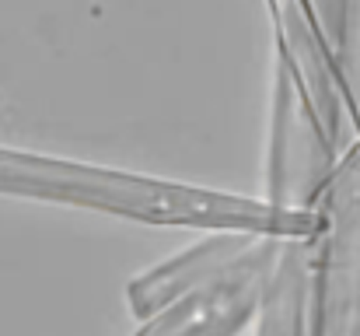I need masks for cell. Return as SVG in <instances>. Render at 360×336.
Here are the masks:
<instances>
[{
  "mask_svg": "<svg viewBox=\"0 0 360 336\" xmlns=\"http://www.w3.org/2000/svg\"><path fill=\"white\" fill-rule=\"evenodd\" d=\"M252 231H224L196 249H189L186 256L158 266L154 273L140 277L129 284V305H133V316L147 319L154 312H161L165 305H172L175 298H182L186 291L200 287L203 280H210L217 270H224L231 259H238L241 252L252 245Z\"/></svg>",
  "mask_w": 360,
  "mask_h": 336,
  "instance_id": "cell-5",
  "label": "cell"
},
{
  "mask_svg": "<svg viewBox=\"0 0 360 336\" xmlns=\"http://www.w3.org/2000/svg\"><path fill=\"white\" fill-rule=\"evenodd\" d=\"M280 235H255L252 245L200 287L147 316L133 336H238L262 312V294L280 256Z\"/></svg>",
  "mask_w": 360,
  "mask_h": 336,
  "instance_id": "cell-3",
  "label": "cell"
},
{
  "mask_svg": "<svg viewBox=\"0 0 360 336\" xmlns=\"http://www.w3.org/2000/svg\"><path fill=\"white\" fill-rule=\"evenodd\" d=\"M308 336H360V140L319 197Z\"/></svg>",
  "mask_w": 360,
  "mask_h": 336,
  "instance_id": "cell-2",
  "label": "cell"
},
{
  "mask_svg": "<svg viewBox=\"0 0 360 336\" xmlns=\"http://www.w3.org/2000/svg\"><path fill=\"white\" fill-rule=\"evenodd\" d=\"M336 172V147L329 144L297 74L280 60L276 112H273V151H269V204L315 211Z\"/></svg>",
  "mask_w": 360,
  "mask_h": 336,
  "instance_id": "cell-4",
  "label": "cell"
},
{
  "mask_svg": "<svg viewBox=\"0 0 360 336\" xmlns=\"http://www.w3.org/2000/svg\"><path fill=\"white\" fill-rule=\"evenodd\" d=\"M311 238H283L262 294L259 336H308V291H311Z\"/></svg>",
  "mask_w": 360,
  "mask_h": 336,
  "instance_id": "cell-6",
  "label": "cell"
},
{
  "mask_svg": "<svg viewBox=\"0 0 360 336\" xmlns=\"http://www.w3.org/2000/svg\"><path fill=\"white\" fill-rule=\"evenodd\" d=\"M311 14L340 67L350 109L360 126V0H311Z\"/></svg>",
  "mask_w": 360,
  "mask_h": 336,
  "instance_id": "cell-7",
  "label": "cell"
},
{
  "mask_svg": "<svg viewBox=\"0 0 360 336\" xmlns=\"http://www.w3.org/2000/svg\"><path fill=\"white\" fill-rule=\"evenodd\" d=\"M0 197H28L49 204H74L102 211L109 218H129L140 224H186L214 231H252L280 238H311L319 235V207L294 211L276 204H259L231 193L147 179L120 168L81 165L49 154H28L0 147Z\"/></svg>",
  "mask_w": 360,
  "mask_h": 336,
  "instance_id": "cell-1",
  "label": "cell"
}]
</instances>
